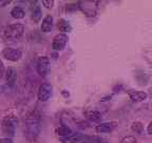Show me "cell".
<instances>
[{
	"instance_id": "cell-25",
	"label": "cell",
	"mask_w": 152,
	"mask_h": 143,
	"mask_svg": "<svg viewBox=\"0 0 152 143\" xmlns=\"http://www.w3.org/2000/svg\"><path fill=\"white\" fill-rule=\"evenodd\" d=\"M104 143H106V142H104Z\"/></svg>"
},
{
	"instance_id": "cell-20",
	"label": "cell",
	"mask_w": 152,
	"mask_h": 143,
	"mask_svg": "<svg viewBox=\"0 0 152 143\" xmlns=\"http://www.w3.org/2000/svg\"><path fill=\"white\" fill-rule=\"evenodd\" d=\"M5 72V69H4V64L2 63V60H0V79L3 76Z\"/></svg>"
},
{
	"instance_id": "cell-6",
	"label": "cell",
	"mask_w": 152,
	"mask_h": 143,
	"mask_svg": "<svg viewBox=\"0 0 152 143\" xmlns=\"http://www.w3.org/2000/svg\"><path fill=\"white\" fill-rule=\"evenodd\" d=\"M2 55L7 60L17 62L22 57V52L20 50H18V49H15V48H7V49L3 50Z\"/></svg>"
},
{
	"instance_id": "cell-19",
	"label": "cell",
	"mask_w": 152,
	"mask_h": 143,
	"mask_svg": "<svg viewBox=\"0 0 152 143\" xmlns=\"http://www.w3.org/2000/svg\"><path fill=\"white\" fill-rule=\"evenodd\" d=\"M42 4H43V7H45L47 9H52L53 4H54V0H43Z\"/></svg>"
},
{
	"instance_id": "cell-1",
	"label": "cell",
	"mask_w": 152,
	"mask_h": 143,
	"mask_svg": "<svg viewBox=\"0 0 152 143\" xmlns=\"http://www.w3.org/2000/svg\"><path fill=\"white\" fill-rule=\"evenodd\" d=\"M24 27L21 24H13L7 27L4 30V36L10 41H17L23 35Z\"/></svg>"
},
{
	"instance_id": "cell-10",
	"label": "cell",
	"mask_w": 152,
	"mask_h": 143,
	"mask_svg": "<svg viewBox=\"0 0 152 143\" xmlns=\"http://www.w3.org/2000/svg\"><path fill=\"white\" fill-rule=\"evenodd\" d=\"M52 28H53V17H52V15H47V16L43 18L42 24H41V27H40L41 31L48 33V32H50L51 30H52Z\"/></svg>"
},
{
	"instance_id": "cell-17",
	"label": "cell",
	"mask_w": 152,
	"mask_h": 143,
	"mask_svg": "<svg viewBox=\"0 0 152 143\" xmlns=\"http://www.w3.org/2000/svg\"><path fill=\"white\" fill-rule=\"evenodd\" d=\"M131 129L136 133H142V131H144V126H142V124L140 123V122L136 121V122H133L132 123Z\"/></svg>"
},
{
	"instance_id": "cell-9",
	"label": "cell",
	"mask_w": 152,
	"mask_h": 143,
	"mask_svg": "<svg viewBox=\"0 0 152 143\" xmlns=\"http://www.w3.org/2000/svg\"><path fill=\"white\" fill-rule=\"evenodd\" d=\"M16 80H17L16 69H14V68H12V67L7 68V71H5V81H7V85L13 86L15 83H16Z\"/></svg>"
},
{
	"instance_id": "cell-16",
	"label": "cell",
	"mask_w": 152,
	"mask_h": 143,
	"mask_svg": "<svg viewBox=\"0 0 152 143\" xmlns=\"http://www.w3.org/2000/svg\"><path fill=\"white\" fill-rule=\"evenodd\" d=\"M11 15L13 18L15 19H21L24 17V11L20 7H15L14 9L11 11Z\"/></svg>"
},
{
	"instance_id": "cell-13",
	"label": "cell",
	"mask_w": 152,
	"mask_h": 143,
	"mask_svg": "<svg viewBox=\"0 0 152 143\" xmlns=\"http://www.w3.org/2000/svg\"><path fill=\"white\" fill-rule=\"evenodd\" d=\"M56 133L58 135V136L62 137V138H66V137H69V136H71V135H73V131H72V129L70 128L69 126H66V125L62 124L61 126L57 127Z\"/></svg>"
},
{
	"instance_id": "cell-22",
	"label": "cell",
	"mask_w": 152,
	"mask_h": 143,
	"mask_svg": "<svg viewBox=\"0 0 152 143\" xmlns=\"http://www.w3.org/2000/svg\"><path fill=\"white\" fill-rule=\"evenodd\" d=\"M11 1L10 0H0V7H5V5L10 4Z\"/></svg>"
},
{
	"instance_id": "cell-12",
	"label": "cell",
	"mask_w": 152,
	"mask_h": 143,
	"mask_svg": "<svg viewBox=\"0 0 152 143\" xmlns=\"http://www.w3.org/2000/svg\"><path fill=\"white\" fill-rule=\"evenodd\" d=\"M57 27H58V30L60 32H62V34L69 33V32L72 31V27L70 24V22L66 19H59L58 20V24H57Z\"/></svg>"
},
{
	"instance_id": "cell-24",
	"label": "cell",
	"mask_w": 152,
	"mask_h": 143,
	"mask_svg": "<svg viewBox=\"0 0 152 143\" xmlns=\"http://www.w3.org/2000/svg\"><path fill=\"white\" fill-rule=\"evenodd\" d=\"M83 143H88V142H83Z\"/></svg>"
},
{
	"instance_id": "cell-21",
	"label": "cell",
	"mask_w": 152,
	"mask_h": 143,
	"mask_svg": "<svg viewBox=\"0 0 152 143\" xmlns=\"http://www.w3.org/2000/svg\"><path fill=\"white\" fill-rule=\"evenodd\" d=\"M0 143H14V142H13L12 139L10 138H2L0 139Z\"/></svg>"
},
{
	"instance_id": "cell-3",
	"label": "cell",
	"mask_w": 152,
	"mask_h": 143,
	"mask_svg": "<svg viewBox=\"0 0 152 143\" xmlns=\"http://www.w3.org/2000/svg\"><path fill=\"white\" fill-rule=\"evenodd\" d=\"M52 90L53 88L51 84H41L39 86V88H38V100L40 101V102H48V101L50 100L51 97H52Z\"/></svg>"
},
{
	"instance_id": "cell-23",
	"label": "cell",
	"mask_w": 152,
	"mask_h": 143,
	"mask_svg": "<svg viewBox=\"0 0 152 143\" xmlns=\"http://www.w3.org/2000/svg\"><path fill=\"white\" fill-rule=\"evenodd\" d=\"M147 133L152 136V121L150 122L149 125H148V127H147Z\"/></svg>"
},
{
	"instance_id": "cell-18",
	"label": "cell",
	"mask_w": 152,
	"mask_h": 143,
	"mask_svg": "<svg viewBox=\"0 0 152 143\" xmlns=\"http://www.w3.org/2000/svg\"><path fill=\"white\" fill-rule=\"evenodd\" d=\"M119 143H137V140L135 139V137L127 136V137H125V138L121 139V141Z\"/></svg>"
},
{
	"instance_id": "cell-8",
	"label": "cell",
	"mask_w": 152,
	"mask_h": 143,
	"mask_svg": "<svg viewBox=\"0 0 152 143\" xmlns=\"http://www.w3.org/2000/svg\"><path fill=\"white\" fill-rule=\"evenodd\" d=\"M116 127V122H104V123H100L96 126V131L99 133H110L114 128Z\"/></svg>"
},
{
	"instance_id": "cell-5",
	"label": "cell",
	"mask_w": 152,
	"mask_h": 143,
	"mask_svg": "<svg viewBox=\"0 0 152 143\" xmlns=\"http://www.w3.org/2000/svg\"><path fill=\"white\" fill-rule=\"evenodd\" d=\"M37 71L41 76H47L50 72V60L47 56H40L38 58Z\"/></svg>"
},
{
	"instance_id": "cell-4",
	"label": "cell",
	"mask_w": 152,
	"mask_h": 143,
	"mask_svg": "<svg viewBox=\"0 0 152 143\" xmlns=\"http://www.w3.org/2000/svg\"><path fill=\"white\" fill-rule=\"evenodd\" d=\"M68 41H69V37L66 34H57L54 38H53L52 41V48L55 51H61L64 49L66 45L68 43Z\"/></svg>"
},
{
	"instance_id": "cell-14",
	"label": "cell",
	"mask_w": 152,
	"mask_h": 143,
	"mask_svg": "<svg viewBox=\"0 0 152 143\" xmlns=\"http://www.w3.org/2000/svg\"><path fill=\"white\" fill-rule=\"evenodd\" d=\"M83 139V136L80 133H73L71 136L66 137V138H61L62 143H76L79 142Z\"/></svg>"
},
{
	"instance_id": "cell-11",
	"label": "cell",
	"mask_w": 152,
	"mask_h": 143,
	"mask_svg": "<svg viewBox=\"0 0 152 143\" xmlns=\"http://www.w3.org/2000/svg\"><path fill=\"white\" fill-rule=\"evenodd\" d=\"M85 117L91 122H99L102 120V114L97 110H88L85 112Z\"/></svg>"
},
{
	"instance_id": "cell-15",
	"label": "cell",
	"mask_w": 152,
	"mask_h": 143,
	"mask_svg": "<svg viewBox=\"0 0 152 143\" xmlns=\"http://www.w3.org/2000/svg\"><path fill=\"white\" fill-rule=\"evenodd\" d=\"M41 15H42V13H41L40 7L38 4L33 7V9H32V19H33L34 21L35 22L39 21V19L41 18Z\"/></svg>"
},
{
	"instance_id": "cell-7",
	"label": "cell",
	"mask_w": 152,
	"mask_h": 143,
	"mask_svg": "<svg viewBox=\"0 0 152 143\" xmlns=\"http://www.w3.org/2000/svg\"><path fill=\"white\" fill-rule=\"evenodd\" d=\"M129 98L133 101V102H142L147 99V93L144 91H137V90H128L127 91Z\"/></svg>"
},
{
	"instance_id": "cell-2",
	"label": "cell",
	"mask_w": 152,
	"mask_h": 143,
	"mask_svg": "<svg viewBox=\"0 0 152 143\" xmlns=\"http://www.w3.org/2000/svg\"><path fill=\"white\" fill-rule=\"evenodd\" d=\"M17 125H18V119L15 116H7L2 121V130L5 135L14 136L16 133Z\"/></svg>"
}]
</instances>
